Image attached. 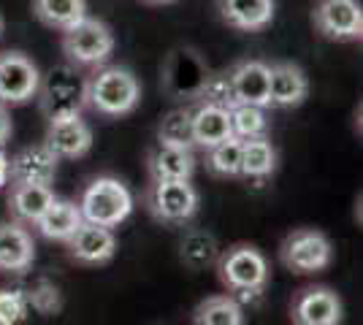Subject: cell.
<instances>
[{"mask_svg":"<svg viewBox=\"0 0 363 325\" xmlns=\"http://www.w3.org/2000/svg\"><path fill=\"white\" fill-rule=\"evenodd\" d=\"M52 201H55V193L49 185H14L9 195V212L16 222L35 225Z\"/></svg>","mask_w":363,"mask_h":325,"instance_id":"obj_22","label":"cell"},{"mask_svg":"<svg viewBox=\"0 0 363 325\" xmlns=\"http://www.w3.org/2000/svg\"><path fill=\"white\" fill-rule=\"evenodd\" d=\"M9 185V155L3 152V147H0V187Z\"/></svg>","mask_w":363,"mask_h":325,"instance_id":"obj_33","label":"cell"},{"mask_svg":"<svg viewBox=\"0 0 363 325\" xmlns=\"http://www.w3.org/2000/svg\"><path fill=\"white\" fill-rule=\"evenodd\" d=\"M28 317V298L22 290H0V325H19Z\"/></svg>","mask_w":363,"mask_h":325,"instance_id":"obj_31","label":"cell"},{"mask_svg":"<svg viewBox=\"0 0 363 325\" xmlns=\"http://www.w3.org/2000/svg\"><path fill=\"white\" fill-rule=\"evenodd\" d=\"M41 71L22 52H0V103H28L38 93Z\"/></svg>","mask_w":363,"mask_h":325,"instance_id":"obj_9","label":"cell"},{"mask_svg":"<svg viewBox=\"0 0 363 325\" xmlns=\"http://www.w3.org/2000/svg\"><path fill=\"white\" fill-rule=\"evenodd\" d=\"M198 101L214 103V106H223V108H228V111L236 106V98H233V90H230V79H228V74H212V76L206 79L203 93H201Z\"/></svg>","mask_w":363,"mask_h":325,"instance_id":"obj_30","label":"cell"},{"mask_svg":"<svg viewBox=\"0 0 363 325\" xmlns=\"http://www.w3.org/2000/svg\"><path fill=\"white\" fill-rule=\"evenodd\" d=\"M217 274L220 282L230 293L260 295L269 285V261L266 255L252 244H233L217 258Z\"/></svg>","mask_w":363,"mask_h":325,"instance_id":"obj_4","label":"cell"},{"mask_svg":"<svg viewBox=\"0 0 363 325\" xmlns=\"http://www.w3.org/2000/svg\"><path fill=\"white\" fill-rule=\"evenodd\" d=\"M193 325H244V309L233 295H209L193 312Z\"/></svg>","mask_w":363,"mask_h":325,"instance_id":"obj_24","label":"cell"},{"mask_svg":"<svg viewBox=\"0 0 363 325\" xmlns=\"http://www.w3.org/2000/svg\"><path fill=\"white\" fill-rule=\"evenodd\" d=\"M157 144L166 147H182V149H196L193 141V108H174L157 125Z\"/></svg>","mask_w":363,"mask_h":325,"instance_id":"obj_27","label":"cell"},{"mask_svg":"<svg viewBox=\"0 0 363 325\" xmlns=\"http://www.w3.org/2000/svg\"><path fill=\"white\" fill-rule=\"evenodd\" d=\"M309 95V79L296 62L269 65V106H301Z\"/></svg>","mask_w":363,"mask_h":325,"instance_id":"obj_16","label":"cell"},{"mask_svg":"<svg viewBox=\"0 0 363 325\" xmlns=\"http://www.w3.org/2000/svg\"><path fill=\"white\" fill-rule=\"evenodd\" d=\"M147 209L163 225H184L198 212V190L190 179H152L147 187Z\"/></svg>","mask_w":363,"mask_h":325,"instance_id":"obj_5","label":"cell"},{"mask_svg":"<svg viewBox=\"0 0 363 325\" xmlns=\"http://www.w3.org/2000/svg\"><path fill=\"white\" fill-rule=\"evenodd\" d=\"M35 261L30 231L16 222H0V274H25Z\"/></svg>","mask_w":363,"mask_h":325,"instance_id":"obj_15","label":"cell"},{"mask_svg":"<svg viewBox=\"0 0 363 325\" xmlns=\"http://www.w3.org/2000/svg\"><path fill=\"white\" fill-rule=\"evenodd\" d=\"M277 169V149L266 139L242 141V176L244 179H266Z\"/></svg>","mask_w":363,"mask_h":325,"instance_id":"obj_26","label":"cell"},{"mask_svg":"<svg viewBox=\"0 0 363 325\" xmlns=\"http://www.w3.org/2000/svg\"><path fill=\"white\" fill-rule=\"evenodd\" d=\"M279 261L293 274H318L333 261V247L325 233L315 228H298L279 244Z\"/></svg>","mask_w":363,"mask_h":325,"instance_id":"obj_8","label":"cell"},{"mask_svg":"<svg viewBox=\"0 0 363 325\" xmlns=\"http://www.w3.org/2000/svg\"><path fill=\"white\" fill-rule=\"evenodd\" d=\"M179 258L182 263L187 266L190 271H203L212 268L220 258V247L217 239L209 231H190L179 244Z\"/></svg>","mask_w":363,"mask_h":325,"instance_id":"obj_25","label":"cell"},{"mask_svg":"<svg viewBox=\"0 0 363 325\" xmlns=\"http://www.w3.org/2000/svg\"><path fill=\"white\" fill-rule=\"evenodd\" d=\"M206 171L217 179H236L242 176V141L225 139L217 147L206 149Z\"/></svg>","mask_w":363,"mask_h":325,"instance_id":"obj_28","label":"cell"},{"mask_svg":"<svg viewBox=\"0 0 363 325\" xmlns=\"http://www.w3.org/2000/svg\"><path fill=\"white\" fill-rule=\"evenodd\" d=\"M57 155L46 147H25L9 157V182L11 185H52L57 176Z\"/></svg>","mask_w":363,"mask_h":325,"instance_id":"obj_13","label":"cell"},{"mask_svg":"<svg viewBox=\"0 0 363 325\" xmlns=\"http://www.w3.org/2000/svg\"><path fill=\"white\" fill-rule=\"evenodd\" d=\"M230 90L236 98V106H269V62L263 60H242L228 71Z\"/></svg>","mask_w":363,"mask_h":325,"instance_id":"obj_14","label":"cell"},{"mask_svg":"<svg viewBox=\"0 0 363 325\" xmlns=\"http://www.w3.org/2000/svg\"><path fill=\"white\" fill-rule=\"evenodd\" d=\"M230 136H233L230 133V111L198 101V106L193 108V141H196V147L206 152Z\"/></svg>","mask_w":363,"mask_h":325,"instance_id":"obj_19","label":"cell"},{"mask_svg":"<svg viewBox=\"0 0 363 325\" xmlns=\"http://www.w3.org/2000/svg\"><path fill=\"white\" fill-rule=\"evenodd\" d=\"M9 139H11V114L6 103H0V147H6Z\"/></svg>","mask_w":363,"mask_h":325,"instance_id":"obj_32","label":"cell"},{"mask_svg":"<svg viewBox=\"0 0 363 325\" xmlns=\"http://www.w3.org/2000/svg\"><path fill=\"white\" fill-rule=\"evenodd\" d=\"M62 52L71 65H101L114 52V33L106 22L84 16L74 28L62 30Z\"/></svg>","mask_w":363,"mask_h":325,"instance_id":"obj_7","label":"cell"},{"mask_svg":"<svg viewBox=\"0 0 363 325\" xmlns=\"http://www.w3.org/2000/svg\"><path fill=\"white\" fill-rule=\"evenodd\" d=\"M76 206H79L84 222L104 225V228H117L133 212V195L120 179L95 176L90 185L84 187V193H82Z\"/></svg>","mask_w":363,"mask_h":325,"instance_id":"obj_3","label":"cell"},{"mask_svg":"<svg viewBox=\"0 0 363 325\" xmlns=\"http://www.w3.org/2000/svg\"><path fill=\"white\" fill-rule=\"evenodd\" d=\"M290 317L296 325H339L342 301L331 287H303L290 304Z\"/></svg>","mask_w":363,"mask_h":325,"instance_id":"obj_12","label":"cell"},{"mask_svg":"<svg viewBox=\"0 0 363 325\" xmlns=\"http://www.w3.org/2000/svg\"><path fill=\"white\" fill-rule=\"evenodd\" d=\"M82 222H84V219H82V212H79V206H76L74 201H60V198H55V201L49 203V209H46L44 215L38 217L35 231L41 233L44 239H49V241H62V244H65Z\"/></svg>","mask_w":363,"mask_h":325,"instance_id":"obj_21","label":"cell"},{"mask_svg":"<svg viewBox=\"0 0 363 325\" xmlns=\"http://www.w3.org/2000/svg\"><path fill=\"white\" fill-rule=\"evenodd\" d=\"M84 87H87V76H82L76 65H55L41 74L35 98L46 122H65V120L82 117Z\"/></svg>","mask_w":363,"mask_h":325,"instance_id":"obj_2","label":"cell"},{"mask_svg":"<svg viewBox=\"0 0 363 325\" xmlns=\"http://www.w3.org/2000/svg\"><path fill=\"white\" fill-rule=\"evenodd\" d=\"M209 76H212V71H209L206 60L198 55L196 49L177 47V49H171V55H168L166 62H163L160 84H163V93H166L168 98H177V101H198Z\"/></svg>","mask_w":363,"mask_h":325,"instance_id":"obj_6","label":"cell"},{"mask_svg":"<svg viewBox=\"0 0 363 325\" xmlns=\"http://www.w3.org/2000/svg\"><path fill=\"white\" fill-rule=\"evenodd\" d=\"M312 22L331 41H355L363 33V8L358 0H318Z\"/></svg>","mask_w":363,"mask_h":325,"instance_id":"obj_10","label":"cell"},{"mask_svg":"<svg viewBox=\"0 0 363 325\" xmlns=\"http://www.w3.org/2000/svg\"><path fill=\"white\" fill-rule=\"evenodd\" d=\"M44 144L57 155V160H76L92 149V130L82 117L65 120V122H52L46 127Z\"/></svg>","mask_w":363,"mask_h":325,"instance_id":"obj_17","label":"cell"},{"mask_svg":"<svg viewBox=\"0 0 363 325\" xmlns=\"http://www.w3.org/2000/svg\"><path fill=\"white\" fill-rule=\"evenodd\" d=\"M0 35H3V16H0Z\"/></svg>","mask_w":363,"mask_h":325,"instance_id":"obj_35","label":"cell"},{"mask_svg":"<svg viewBox=\"0 0 363 325\" xmlns=\"http://www.w3.org/2000/svg\"><path fill=\"white\" fill-rule=\"evenodd\" d=\"M71 261L79 266H106L117 255V236L111 228L82 222L76 233L65 241Z\"/></svg>","mask_w":363,"mask_h":325,"instance_id":"obj_11","label":"cell"},{"mask_svg":"<svg viewBox=\"0 0 363 325\" xmlns=\"http://www.w3.org/2000/svg\"><path fill=\"white\" fill-rule=\"evenodd\" d=\"M274 0H217L220 19L228 28L244 33H257L269 28L274 19Z\"/></svg>","mask_w":363,"mask_h":325,"instance_id":"obj_18","label":"cell"},{"mask_svg":"<svg viewBox=\"0 0 363 325\" xmlns=\"http://www.w3.org/2000/svg\"><path fill=\"white\" fill-rule=\"evenodd\" d=\"M147 3H174V0H147Z\"/></svg>","mask_w":363,"mask_h":325,"instance_id":"obj_34","label":"cell"},{"mask_svg":"<svg viewBox=\"0 0 363 325\" xmlns=\"http://www.w3.org/2000/svg\"><path fill=\"white\" fill-rule=\"evenodd\" d=\"M138 101H141V84L128 68L108 65L87 76L84 106H90L104 117H125L136 111Z\"/></svg>","mask_w":363,"mask_h":325,"instance_id":"obj_1","label":"cell"},{"mask_svg":"<svg viewBox=\"0 0 363 325\" xmlns=\"http://www.w3.org/2000/svg\"><path fill=\"white\" fill-rule=\"evenodd\" d=\"M33 14L52 30H68L87 16V0H33Z\"/></svg>","mask_w":363,"mask_h":325,"instance_id":"obj_23","label":"cell"},{"mask_svg":"<svg viewBox=\"0 0 363 325\" xmlns=\"http://www.w3.org/2000/svg\"><path fill=\"white\" fill-rule=\"evenodd\" d=\"M196 163L198 160L193 149L157 144L147 157V171H150V179H193Z\"/></svg>","mask_w":363,"mask_h":325,"instance_id":"obj_20","label":"cell"},{"mask_svg":"<svg viewBox=\"0 0 363 325\" xmlns=\"http://www.w3.org/2000/svg\"><path fill=\"white\" fill-rule=\"evenodd\" d=\"M230 133L233 139L250 141V139H266L269 136V117L260 106H239L230 108Z\"/></svg>","mask_w":363,"mask_h":325,"instance_id":"obj_29","label":"cell"}]
</instances>
